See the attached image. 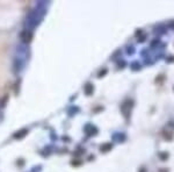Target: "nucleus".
<instances>
[{
  "instance_id": "1",
  "label": "nucleus",
  "mask_w": 174,
  "mask_h": 172,
  "mask_svg": "<svg viewBox=\"0 0 174 172\" xmlns=\"http://www.w3.org/2000/svg\"><path fill=\"white\" fill-rule=\"evenodd\" d=\"M131 106H132V101H129V100L122 105V112L124 113L125 116H128V113H130Z\"/></svg>"
},
{
  "instance_id": "2",
  "label": "nucleus",
  "mask_w": 174,
  "mask_h": 172,
  "mask_svg": "<svg viewBox=\"0 0 174 172\" xmlns=\"http://www.w3.org/2000/svg\"><path fill=\"white\" fill-rule=\"evenodd\" d=\"M30 37H32V34L28 33V30H26L25 33H22V38H23L25 42H29L30 41Z\"/></svg>"
},
{
  "instance_id": "3",
  "label": "nucleus",
  "mask_w": 174,
  "mask_h": 172,
  "mask_svg": "<svg viewBox=\"0 0 174 172\" xmlns=\"http://www.w3.org/2000/svg\"><path fill=\"white\" fill-rule=\"evenodd\" d=\"M85 92H86V94H91L92 92H93V85L92 84H87L86 86H85Z\"/></svg>"
},
{
  "instance_id": "4",
  "label": "nucleus",
  "mask_w": 174,
  "mask_h": 172,
  "mask_svg": "<svg viewBox=\"0 0 174 172\" xmlns=\"http://www.w3.org/2000/svg\"><path fill=\"white\" fill-rule=\"evenodd\" d=\"M112 144H104V146H101V151H108L109 149H112Z\"/></svg>"
}]
</instances>
